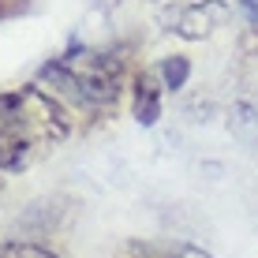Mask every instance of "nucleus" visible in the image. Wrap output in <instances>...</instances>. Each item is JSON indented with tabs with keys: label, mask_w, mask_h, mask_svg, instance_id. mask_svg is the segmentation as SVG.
<instances>
[{
	"label": "nucleus",
	"mask_w": 258,
	"mask_h": 258,
	"mask_svg": "<svg viewBox=\"0 0 258 258\" xmlns=\"http://www.w3.org/2000/svg\"><path fill=\"white\" fill-rule=\"evenodd\" d=\"M45 83H52L64 97L79 105H94V109H105V105H116L120 97V79L123 68L116 56L109 52H68V56L52 60V64L41 71Z\"/></svg>",
	"instance_id": "f03ea898"
},
{
	"label": "nucleus",
	"mask_w": 258,
	"mask_h": 258,
	"mask_svg": "<svg viewBox=\"0 0 258 258\" xmlns=\"http://www.w3.org/2000/svg\"><path fill=\"white\" fill-rule=\"evenodd\" d=\"M0 258H56V254L45 251V247H34V243H4Z\"/></svg>",
	"instance_id": "39448f33"
},
{
	"label": "nucleus",
	"mask_w": 258,
	"mask_h": 258,
	"mask_svg": "<svg viewBox=\"0 0 258 258\" xmlns=\"http://www.w3.org/2000/svg\"><path fill=\"white\" fill-rule=\"evenodd\" d=\"M187 60H183V56H172V60H165V64H161V75H165V86H168V90H180V86L183 83H187Z\"/></svg>",
	"instance_id": "20e7f679"
},
{
	"label": "nucleus",
	"mask_w": 258,
	"mask_h": 258,
	"mask_svg": "<svg viewBox=\"0 0 258 258\" xmlns=\"http://www.w3.org/2000/svg\"><path fill=\"white\" fill-rule=\"evenodd\" d=\"M26 8V0H0V19H8V15H19Z\"/></svg>",
	"instance_id": "0eeeda50"
},
{
	"label": "nucleus",
	"mask_w": 258,
	"mask_h": 258,
	"mask_svg": "<svg viewBox=\"0 0 258 258\" xmlns=\"http://www.w3.org/2000/svg\"><path fill=\"white\" fill-rule=\"evenodd\" d=\"M142 258H210V254H202L199 247H187V243H172V247H154Z\"/></svg>",
	"instance_id": "423d86ee"
},
{
	"label": "nucleus",
	"mask_w": 258,
	"mask_h": 258,
	"mask_svg": "<svg viewBox=\"0 0 258 258\" xmlns=\"http://www.w3.org/2000/svg\"><path fill=\"white\" fill-rule=\"evenodd\" d=\"M68 112L38 86L0 94V172H19L45 157L68 139Z\"/></svg>",
	"instance_id": "f257e3e1"
},
{
	"label": "nucleus",
	"mask_w": 258,
	"mask_h": 258,
	"mask_svg": "<svg viewBox=\"0 0 258 258\" xmlns=\"http://www.w3.org/2000/svg\"><path fill=\"white\" fill-rule=\"evenodd\" d=\"M161 116V94H157L154 75H139L135 79V120L139 123H154Z\"/></svg>",
	"instance_id": "7ed1b4c3"
},
{
	"label": "nucleus",
	"mask_w": 258,
	"mask_h": 258,
	"mask_svg": "<svg viewBox=\"0 0 258 258\" xmlns=\"http://www.w3.org/2000/svg\"><path fill=\"white\" fill-rule=\"evenodd\" d=\"M243 4H247V8H251V12L258 15V0H243Z\"/></svg>",
	"instance_id": "6e6552de"
}]
</instances>
